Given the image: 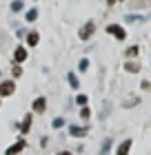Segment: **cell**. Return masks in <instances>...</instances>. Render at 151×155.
Masks as SVG:
<instances>
[{
    "label": "cell",
    "mask_w": 151,
    "mask_h": 155,
    "mask_svg": "<svg viewBox=\"0 0 151 155\" xmlns=\"http://www.w3.org/2000/svg\"><path fill=\"white\" fill-rule=\"evenodd\" d=\"M93 31H96V22H93V20H89V22L80 29V40H89V38L93 36Z\"/></svg>",
    "instance_id": "1"
},
{
    "label": "cell",
    "mask_w": 151,
    "mask_h": 155,
    "mask_svg": "<svg viewBox=\"0 0 151 155\" xmlns=\"http://www.w3.org/2000/svg\"><path fill=\"white\" fill-rule=\"evenodd\" d=\"M107 31H109L111 36H116L118 40H125V36H127L125 29H122V27H118V25H109V27H107Z\"/></svg>",
    "instance_id": "2"
},
{
    "label": "cell",
    "mask_w": 151,
    "mask_h": 155,
    "mask_svg": "<svg viewBox=\"0 0 151 155\" xmlns=\"http://www.w3.org/2000/svg\"><path fill=\"white\" fill-rule=\"evenodd\" d=\"M25 146H27V142H25V140H18V142L13 144V146H9V149H7V153H5V155H18L20 151L25 149Z\"/></svg>",
    "instance_id": "3"
},
{
    "label": "cell",
    "mask_w": 151,
    "mask_h": 155,
    "mask_svg": "<svg viewBox=\"0 0 151 155\" xmlns=\"http://www.w3.org/2000/svg\"><path fill=\"white\" fill-rule=\"evenodd\" d=\"M13 91H16V84H13L11 80H9V82H2V84H0V95H11Z\"/></svg>",
    "instance_id": "4"
},
{
    "label": "cell",
    "mask_w": 151,
    "mask_h": 155,
    "mask_svg": "<svg viewBox=\"0 0 151 155\" xmlns=\"http://www.w3.org/2000/svg\"><path fill=\"white\" fill-rule=\"evenodd\" d=\"M45 109H47V100L45 97H36L33 100V111L36 113H45Z\"/></svg>",
    "instance_id": "5"
},
{
    "label": "cell",
    "mask_w": 151,
    "mask_h": 155,
    "mask_svg": "<svg viewBox=\"0 0 151 155\" xmlns=\"http://www.w3.org/2000/svg\"><path fill=\"white\" fill-rule=\"evenodd\" d=\"M13 60H16V62L27 60V49H25V47H18V49H16V53H13Z\"/></svg>",
    "instance_id": "6"
},
{
    "label": "cell",
    "mask_w": 151,
    "mask_h": 155,
    "mask_svg": "<svg viewBox=\"0 0 151 155\" xmlns=\"http://www.w3.org/2000/svg\"><path fill=\"white\" fill-rule=\"evenodd\" d=\"M129 149H131V140H125L120 146H118V151H116V155H127L129 153Z\"/></svg>",
    "instance_id": "7"
},
{
    "label": "cell",
    "mask_w": 151,
    "mask_h": 155,
    "mask_svg": "<svg viewBox=\"0 0 151 155\" xmlns=\"http://www.w3.org/2000/svg\"><path fill=\"white\" fill-rule=\"evenodd\" d=\"M69 133H71V135H74V137H82L84 135V133H87V129H82V126H71V129H69Z\"/></svg>",
    "instance_id": "8"
},
{
    "label": "cell",
    "mask_w": 151,
    "mask_h": 155,
    "mask_svg": "<svg viewBox=\"0 0 151 155\" xmlns=\"http://www.w3.org/2000/svg\"><path fill=\"white\" fill-rule=\"evenodd\" d=\"M67 80H69V87H71V89H78V87H80V82H78L76 73H69V75H67Z\"/></svg>",
    "instance_id": "9"
},
{
    "label": "cell",
    "mask_w": 151,
    "mask_h": 155,
    "mask_svg": "<svg viewBox=\"0 0 151 155\" xmlns=\"http://www.w3.org/2000/svg\"><path fill=\"white\" fill-rule=\"evenodd\" d=\"M109 149H111V140L107 137L102 142V149H100V155H109Z\"/></svg>",
    "instance_id": "10"
},
{
    "label": "cell",
    "mask_w": 151,
    "mask_h": 155,
    "mask_svg": "<svg viewBox=\"0 0 151 155\" xmlns=\"http://www.w3.org/2000/svg\"><path fill=\"white\" fill-rule=\"evenodd\" d=\"M29 126H31V115H27V117L22 120V124H20V129H22V133H27V131H29Z\"/></svg>",
    "instance_id": "11"
},
{
    "label": "cell",
    "mask_w": 151,
    "mask_h": 155,
    "mask_svg": "<svg viewBox=\"0 0 151 155\" xmlns=\"http://www.w3.org/2000/svg\"><path fill=\"white\" fill-rule=\"evenodd\" d=\"M125 69H127V71H131V73H138V71H140V67L136 64V62H127Z\"/></svg>",
    "instance_id": "12"
},
{
    "label": "cell",
    "mask_w": 151,
    "mask_h": 155,
    "mask_svg": "<svg viewBox=\"0 0 151 155\" xmlns=\"http://www.w3.org/2000/svg\"><path fill=\"white\" fill-rule=\"evenodd\" d=\"M38 40H40V38H38V33H36V31H33V33H29V38H27V42H29L31 47L38 45Z\"/></svg>",
    "instance_id": "13"
},
{
    "label": "cell",
    "mask_w": 151,
    "mask_h": 155,
    "mask_svg": "<svg viewBox=\"0 0 151 155\" xmlns=\"http://www.w3.org/2000/svg\"><path fill=\"white\" fill-rule=\"evenodd\" d=\"M22 0H13V2H11V11H22Z\"/></svg>",
    "instance_id": "14"
},
{
    "label": "cell",
    "mask_w": 151,
    "mask_h": 155,
    "mask_svg": "<svg viewBox=\"0 0 151 155\" xmlns=\"http://www.w3.org/2000/svg\"><path fill=\"white\" fill-rule=\"evenodd\" d=\"M25 16H27V20L31 22V20H36V18H38V11H36V9H29V11L25 13Z\"/></svg>",
    "instance_id": "15"
},
{
    "label": "cell",
    "mask_w": 151,
    "mask_h": 155,
    "mask_svg": "<svg viewBox=\"0 0 151 155\" xmlns=\"http://www.w3.org/2000/svg\"><path fill=\"white\" fill-rule=\"evenodd\" d=\"M109 111H111V104H109V102H105V109H102V113H100V117L105 120L107 115H109Z\"/></svg>",
    "instance_id": "16"
},
{
    "label": "cell",
    "mask_w": 151,
    "mask_h": 155,
    "mask_svg": "<svg viewBox=\"0 0 151 155\" xmlns=\"http://www.w3.org/2000/svg\"><path fill=\"white\" fill-rule=\"evenodd\" d=\"M76 102L80 104V107H84V104H87V95H82V93H80V95L76 97Z\"/></svg>",
    "instance_id": "17"
},
{
    "label": "cell",
    "mask_w": 151,
    "mask_h": 155,
    "mask_svg": "<svg viewBox=\"0 0 151 155\" xmlns=\"http://www.w3.org/2000/svg\"><path fill=\"white\" fill-rule=\"evenodd\" d=\"M136 53H138V47H129V49H127V55H129V58H133Z\"/></svg>",
    "instance_id": "18"
},
{
    "label": "cell",
    "mask_w": 151,
    "mask_h": 155,
    "mask_svg": "<svg viewBox=\"0 0 151 155\" xmlns=\"http://www.w3.org/2000/svg\"><path fill=\"white\" fill-rule=\"evenodd\" d=\"M87 67H89V60L82 58V60H80V71H87Z\"/></svg>",
    "instance_id": "19"
},
{
    "label": "cell",
    "mask_w": 151,
    "mask_h": 155,
    "mask_svg": "<svg viewBox=\"0 0 151 155\" xmlns=\"http://www.w3.org/2000/svg\"><path fill=\"white\" fill-rule=\"evenodd\" d=\"M62 124H64V120H62V117H56V120H53V129H60Z\"/></svg>",
    "instance_id": "20"
},
{
    "label": "cell",
    "mask_w": 151,
    "mask_h": 155,
    "mask_svg": "<svg viewBox=\"0 0 151 155\" xmlns=\"http://www.w3.org/2000/svg\"><path fill=\"white\" fill-rule=\"evenodd\" d=\"M80 115H82V117H84V120H87V117H89V115H91V111H89V109H87V107H82V111H80Z\"/></svg>",
    "instance_id": "21"
},
{
    "label": "cell",
    "mask_w": 151,
    "mask_h": 155,
    "mask_svg": "<svg viewBox=\"0 0 151 155\" xmlns=\"http://www.w3.org/2000/svg\"><path fill=\"white\" fill-rule=\"evenodd\" d=\"M58 155H71V153H67V151H60V153H58Z\"/></svg>",
    "instance_id": "22"
},
{
    "label": "cell",
    "mask_w": 151,
    "mask_h": 155,
    "mask_svg": "<svg viewBox=\"0 0 151 155\" xmlns=\"http://www.w3.org/2000/svg\"><path fill=\"white\" fill-rule=\"evenodd\" d=\"M107 2H109V5H113V2H116V0H107Z\"/></svg>",
    "instance_id": "23"
}]
</instances>
